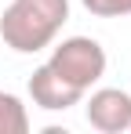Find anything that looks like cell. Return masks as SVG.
Listing matches in <instances>:
<instances>
[{"instance_id":"1","label":"cell","mask_w":131,"mask_h":134,"mask_svg":"<svg viewBox=\"0 0 131 134\" xmlns=\"http://www.w3.org/2000/svg\"><path fill=\"white\" fill-rule=\"evenodd\" d=\"M69 22V0H11L0 15V40L15 54H37L58 40Z\"/></svg>"},{"instance_id":"2","label":"cell","mask_w":131,"mask_h":134,"mask_svg":"<svg viewBox=\"0 0 131 134\" xmlns=\"http://www.w3.org/2000/svg\"><path fill=\"white\" fill-rule=\"evenodd\" d=\"M47 65L55 69L66 83H73L77 91L87 94V91L106 76L109 58H106V47L98 44L95 36H66L62 44H55Z\"/></svg>"},{"instance_id":"3","label":"cell","mask_w":131,"mask_h":134,"mask_svg":"<svg viewBox=\"0 0 131 134\" xmlns=\"http://www.w3.org/2000/svg\"><path fill=\"white\" fill-rule=\"evenodd\" d=\"M84 116L98 134H131V94L120 87L87 91Z\"/></svg>"},{"instance_id":"4","label":"cell","mask_w":131,"mask_h":134,"mask_svg":"<svg viewBox=\"0 0 131 134\" xmlns=\"http://www.w3.org/2000/svg\"><path fill=\"white\" fill-rule=\"evenodd\" d=\"M26 87H29L33 105L44 109V112H66V109H73V105L84 102V91H77L73 83H66V80L47 65V62L33 69V76H29Z\"/></svg>"},{"instance_id":"5","label":"cell","mask_w":131,"mask_h":134,"mask_svg":"<svg viewBox=\"0 0 131 134\" xmlns=\"http://www.w3.org/2000/svg\"><path fill=\"white\" fill-rule=\"evenodd\" d=\"M29 131V112L18 94L0 91V134H26Z\"/></svg>"},{"instance_id":"6","label":"cell","mask_w":131,"mask_h":134,"mask_svg":"<svg viewBox=\"0 0 131 134\" xmlns=\"http://www.w3.org/2000/svg\"><path fill=\"white\" fill-rule=\"evenodd\" d=\"M95 18H124L131 15V0H80Z\"/></svg>"}]
</instances>
